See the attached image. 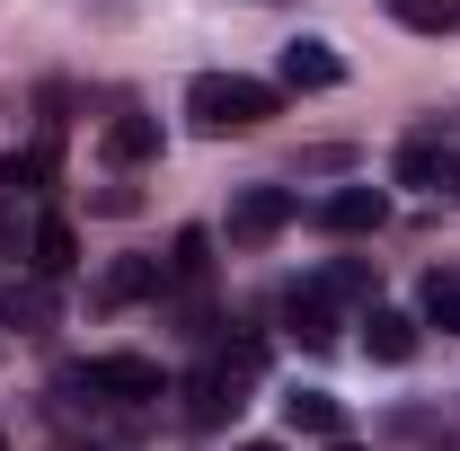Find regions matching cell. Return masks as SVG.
I'll use <instances>...</instances> for the list:
<instances>
[{"label": "cell", "instance_id": "5b68a950", "mask_svg": "<svg viewBox=\"0 0 460 451\" xmlns=\"http://www.w3.org/2000/svg\"><path fill=\"white\" fill-rule=\"evenodd\" d=\"M390 222V195L381 186H337L328 204H319V230H337V239H363V230Z\"/></svg>", "mask_w": 460, "mask_h": 451}, {"label": "cell", "instance_id": "277c9868", "mask_svg": "<svg viewBox=\"0 0 460 451\" xmlns=\"http://www.w3.org/2000/svg\"><path fill=\"white\" fill-rule=\"evenodd\" d=\"M54 319H62V301H54V283H45V275L0 283V328H18V337H45Z\"/></svg>", "mask_w": 460, "mask_h": 451}, {"label": "cell", "instance_id": "52a82bcc", "mask_svg": "<svg viewBox=\"0 0 460 451\" xmlns=\"http://www.w3.org/2000/svg\"><path fill=\"white\" fill-rule=\"evenodd\" d=\"M284 328L301 345H328V337H337V301H328L319 283H292V292H284Z\"/></svg>", "mask_w": 460, "mask_h": 451}, {"label": "cell", "instance_id": "7c38bea8", "mask_svg": "<svg viewBox=\"0 0 460 451\" xmlns=\"http://www.w3.org/2000/svg\"><path fill=\"white\" fill-rule=\"evenodd\" d=\"M54 142H27V151H9V160H0V186H18V195H45V186H54Z\"/></svg>", "mask_w": 460, "mask_h": 451}, {"label": "cell", "instance_id": "e0dca14e", "mask_svg": "<svg viewBox=\"0 0 460 451\" xmlns=\"http://www.w3.org/2000/svg\"><path fill=\"white\" fill-rule=\"evenodd\" d=\"M416 310H425V328H460V275H443V266H434Z\"/></svg>", "mask_w": 460, "mask_h": 451}, {"label": "cell", "instance_id": "ba28073f", "mask_svg": "<svg viewBox=\"0 0 460 451\" xmlns=\"http://www.w3.org/2000/svg\"><path fill=\"white\" fill-rule=\"evenodd\" d=\"M98 151H107L115 169H142V160H160V124L151 115H115L107 133H98Z\"/></svg>", "mask_w": 460, "mask_h": 451}, {"label": "cell", "instance_id": "3957f363", "mask_svg": "<svg viewBox=\"0 0 460 451\" xmlns=\"http://www.w3.org/2000/svg\"><path fill=\"white\" fill-rule=\"evenodd\" d=\"M292 213H301V204H292V186H248V195L230 204V222H222V230H230V248H266V239H275Z\"/></svg>", "mask_w": 460, "mask_h": 451}, {"label": "cell", "instance_id": "ac0fdd59", "mask_svg": "<svg viewBox=\"0 0 460 451\" xmlns=\"http://www.w3.org/2000/svg\"><path fill=\"white\" fill-rule=\"evenodd\" d=\"M319 292H328V301H372V266H363V257H337V266L319 275Z\"/></svg>", "mask_w": 460, "mask_h": 451}, {"label": "cell", "instance_id": "ffe728a7", "mask_svg": "<svg viewBox=\"0 0 460 451\" xmlns=\"http://www.w3.org/2000/svg\"><path fill=\"white\" fill-rule=\"evenodd\" d=\"M239 451H284V443H239Z\"/></svg>", "mask_w": 460, "mask_h": 451}, {"label": "cell", "instance_id": "7402d4cb", "mask_svg": "<svg viewBox=\"0 0 460 451\" xmlns=\"http://www.w3.org/2000/svg\"><path fill=\"white\" fill-rule=\"evenodd\" d=\"M0 451H9V434H0Z\"/></svg>", "mask_w": 460, "mask_h": 451}, {"label": "cell", "instance_id": "44dd1931", "mask_svg": "<svg viewBox=\"0 0 460 451\" xmlns=\"http://www.w3.org/2000/svg\"><path fill=\"white\" fill-rule=\"evenodd\" d=\"M337 451H363V443H337Z\"/></svg>", "mask_w": 460, "mask_h": 451}, {"label": "cell", "instance_id": "5bb4252c", "mask_svg": "<svg viewBox=\"0 0 460 451\" xmlns=\"http://www.w3.org/2000/svg\"><path fill=\"white\" fill-rule=\"evenodd\" d=\"M390 18L416 27V36H452V27H460V0H390Z\"/></svg>", "mask_w": 460, "mask_h": 451}, {"label": "cell", "instance_id": "8fae6325", "mask_svg": "<svg viewBox=\"0 0 460 451\" xmlns=\"http://www.w3.org/2000/svg\"><path fill=\"white\" fill-rule=\"evenodd\" d=\"M443 160H452L443 133H407L399 142V186H443Z\"/></svg>", "mask_w": 460, "mask_h": 451}, {"label": "cell", "instance_id": "9a60e30c", "mask_svg": "<svg viewBox=\"0 0 460 451\" xmlns=\"http://www.w3.org/2000/svg\"><path fill=\"white\" fill-rule=\"evenodd\" d=\"M160 275H169V283H204V275H213V239H204V230H177V248H169Z\"/></svg>", "mask_w": 460, "mask_h": 451}, {"label": "cell", "instance_id": "7a4b0ae2", "mask_svg": "<svg viewBox=\"0 0 460 451\" xmlns=\"http://www.w3.org/2000/svg\"><path fill=\"white\" fill-rule=\"evenodd\" d=\"M62 398H115V407H142V398H169V372L151 354H98V363H71L54 381Z\"/></svg>", "mask_w": 460, "mask_h": 451}, {"label": "cell", "instance_id": "4fadbf2b", "mask_svg": "<svg viewBox=\"0 0 460 451\" xmlns=\"http://www.w3.org/2000/svg\"><path fill=\"white\" fill-rule=\"evenodd\" d=\"M284 425H292V434H337L345 407H337L328 390H292V398H284Z\"/></svg>", "mask_w": 460, "mask_h": 451}, {"label": "cell", "instance_id": "8992f818", "mask_svg": "<svg viewBox=\"0 0 460 451\" xmlns=\"http://www.w3.org/2000/svg\"><path fill=\"white\" fill-rule=\"evenodd\" d=\"M27 266L54 283V275H71L80 266V230L62 222V213H36V230H27Z\"/></svg>", "mask_w": 460, "mask_h": 451}, {"label": "cell", "instance_id": "9c48e42d", "mask_svg": "<svg viewBox=\"0 0 460 451\" xmlns=\"http://www.w3.org/2000/svg\"><path fill=\"white\" fill-rule=\"evenodd\" d=\"M363 354H372V363H407V354H416V319L372 301V319H363Z\"/></svg>", "mask_w": 460, "mask_h": 451}, {"label": "cell", "instance_id": "30bf717a", "mask_svg": "<svg viewBox=\"0 0 460 451\" xmlns=\"http://www.w3.org/2000/svg\"><path fill=\"white\" fill-rule=\"evenodd\" d=\"M345 62L319 45V36H301V45H284V89H337Z\"/></svg>", "mask_w": 460, "mask_h": 451}, {"label": "cell", "instance_id": "2e32d148", "mask_svg": "<svg viewBox=\"0 0 460 451\" xmlns=\"http://www.w3.org/2000/svg\"><path fill=\"white\" fill-rule=\"evenodd\" d=\"M160 283H169V275H160V257H124V266L107 275V301H142V292H160Z\"/></svg>", "mask_w": 460, "mask_h": 451}, {"label": "cell", "instance_id": "6da1fadb", "mask_svg": "<svg viewBox=\"0 0 460 451\" xmlns=\"http://www.w3.org/2000/svg\"><path fill=\"white\" fill-rule=\"evenodd\" d=\"M186 115H195V133H248V124L275 115V89L239 80V71H195L186 80Z\"/></svg>", "mask_w": 460, "mask_h": 451}, {"label": "cell", "instance_id": "d6986e66", "mask_svg": "<svg viewBox=\"0 0 460 451\" xmlns=\"http://www.w3.org/2000/svg\"><path fill=\"white\" fill-rule=\"evenodd\" d=\"M443 186H452V195H460V151H452V160H443Z\"/></svg>", "mask_w": 460, "mask_h": 451}]
</instances>
